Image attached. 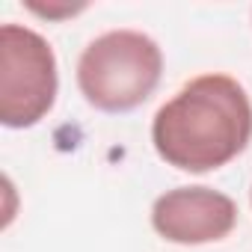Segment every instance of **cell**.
<instances>
[{
	"instance_id": "cell-1",
	"label": "cell",
	"mask_w": 252,
	"mask_h": 252,
	"mask_svg": "<svg viewBox=\"0 0 252 252\" xmlns=\"http://www.w3.org/2000/svg\"><path fill=\"white\" fill-rule=\"evenodd\" d=\"M252 140V101L228 74H199L152 119L158 158L181 172H211L231 163Z\"/></svg>"
},
{
	"instance_id": "cell-4",
	"label": "cell",
	"mask_w": 252,
	"mask_h": 252,
	"mask_svg": "<svg viewBox=\"0 0 252 252\" xmlns=\"http://www.w3.org/2000/svg\"><path fill=\"white\" fill-rule=\"evenodd\" d=\"M152 225L169 243L202 246L231 234L237 205L214 187H175L155 199Z\"/></svg>"
},
{
	"instance_id": "cell-5",
	"label": "cell",
	"mask_w": 252,
	"mask_h": 252,
	"mask_svg": "<svg viewBox=\"0 0 252 252\" xmlns=\"http://www.w3.org/2000/svg\"><path fill=\"white\" fill-rule=\"evenodd\" d=\"M27 9L30 12H36V15H42V18H54V21H60V18H71V15H77V12H83L86 9V3H27Z\"/></svg>"
},
{
	"instance_id": "cell-2",
	"label": "cell",
	"mask_w": 252,
	"mask_h": 252,
	"mask_svg": "<svg viewBox=\"0 0 252 252\" xmlns=\"http://www.w3.org/2000/svg\"><path fill=\"white\" fill-rule=\"evenodd\" d=\"M163 74L158 42L140 30H110L77 60V89L101 113H131L146 104Z\"/></svg>"
},
{
	"instance_id": "cell-3",
	"label": "cell",
	"mask_w": 252,
	"mask_h": 252,
	"mask_svg": "<svg viewBox=\"0 0 252 252\" xmlns=\"http://www.w3.org/2000/svg\"><path fill=\"white\" fill-rule=\"evenodd\" d=\"M60 74L48 39L21 24L0 27V122L24 131L39 125L57 101Z\"/></svg>"
}]
</instances>
